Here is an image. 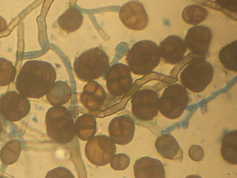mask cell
<instances>
[{
    "label": "cell",
    "mask_w": 237,
    "mask_h": 178,
    "mask_svg": "<svg viewBox=\"0 0 237 178\" xmlns=\"http://www.w3.org/2000/svg\"><path fill=\"white\" fill-rule=\"evenodd\" d=\"M56 78V71L51 64L40 60H29L19 71L16 88L19 94L27 98L39 99L47 94Z\"/></svg>",
    "instance_id": "cell-1"
},
{
    "label": "cell",
    "mask_w": 237,
    "mask_h": 178,
    "mask_svg": "<svg viewBox=\"0 0 237 178\" xmlns=\"http://www.w3.org/2000/svg\"><path fill=\"white\" fill-rule=\"evenodd\" d=\"M161 58L157 44L150 40H143L133 45L127 53L126 61L133 73L144 75L158 66Z\"/></svg>",
    "instance_id": "cell-2"
},
{
    "label": "cell",
    "mask_w": 237,
    "mask_h": 178,
    "mask_svg": "<svg viewBox=\"0 0 237 178\" xmlns=\"http://www.w3.org/2000/svg\"><path fill=\"white\" fill-rule=\"evenodd\" d=\"M109 61L105 52L98 47L86 50L76 58L74 70L81 81L89 82L106 74L109 68Z\"/></svg>",
    "instance_id": "cell-3"
},
{
    "label": "cell",
    "mask_w": 237,
    "mask_h": 178,
    "mask_svg": "<svg viewBox=\"0 0 237 178\" xmlns=\"http://www.w3.org/2000/svg\"><path fill=\"white\" fill-rule=\"evenodd\" d=\"M45 122L48 135L58 143H69L76 135L72 116L65 107L56 106L49 108L46 114Z\"/></svg>",
    "instance_id": "cell-4"
},
{
    "label": "cell",
    "mask_w": 237,
    "mask_h": 178,
    "mask_svg": "<svg viewBox=\"0 0 237 178\" xmlns=\"http://www.w3.org/2000/svg\"><path fill=\"white\" fill-rule=\"evenodd\" d=\"M214 69L205 58L193 56L180 75L181 84L192 92L203 91L211 83Z\"/></svg>",
    "instance_id": "cell-5"
},
{
    "label": "cell",
    "mask_w": 237,
    "mask_h": 178,
    "mask_svg": "<svg viewBox=\"0 0 237 178\" xmlns=\"http://www.w3.org/2000/svg\"><path fill=\"white\" fill-rule=\"evenodd\" d=\"M189 100L186 88L182 84H173L165 88L159 98V111L167 118L177 119L183 114Z\"/></svg>",
    "instance_id": "cell-6"
},
{
    "label": "cell",
    "mask_w": 237,
    "mask_h": 178,
    "mask_svg": "<svg viewBox=\"0 0 237 178\" xmlns=\"http://www.w3.org/2000/svg\"><path fill=\"white\" fill-rule=\"evenodd\" d=\"M116 152L115 143L110 137L102 134L88 140L85 149V155L92 164L99 167L109 163Z\"/></svg>",
    "instance_id": "cell-7"
},
{
    "label": "cell",
    "mask_w": 237,
    "mask_h": 178,
    "mask_svg": "<svg viewBox=\"0 0 237 178\" xmlns=\"http://www.w3.org/2000/svg\"><path fill=\"white\" fill-rule=\"evenodd\" d=\"M159 98L157 92L152 89H143L136 91L131 100L133 115L142 121L153 120L159 111Z\"/></svg>",
    "instance_id": "cell-8"
},
{
    "label": "cell",
    "mask_w": 237,
    "mask_h": 178,
    "mask_svg": "<svg viewBox=\"0 0 237 178\" xmlns=\"http://www.w3.org/2000/svg\"><path fill=\"white\" fill-rule=\"evenodd\" d=\"M30 110L27 98L16 91L7 92L0 97V113L9 121H20L26 116Z\"/></svg>",
    "instance_id": "cell-9"
},
{
    "label": "cell",
    "mask_w": 237,
    "mask_h": 178,
    "mask_svg": "<svg viewBox=\"0 0 237 178\" xmlns=\"http://www.w3.org/2000/svg\"><path fill=\"white\" fill-rule=\"evenodd\" d=\"M105 78L107 90L114 96L125 95L132 86L131 71L128 66L121 63L114 64L109 67Z\"/></svg>",
    "instance_id": "cell-10"
},
{
    "label": "cell",
    "mask_w": 237,
    "mask_h": 178,
    "mask_svg": "<svg viewBox=\"0 0 237 178\" xmlns=\"http://www.w3.org/2000/svg\"><path fill=\"white\" fill-rule=\"evenodd\" d=\"M212 39L211 30L206 26L198 25L188 29L184 41L191 54L206 59L209 54Z\"/></svg>",
    "instance_id": "cell-11"
},
{
    "label": "cell",
    "mask_w": 237,
    "mask_h": 178,
    "mask_svg": "<svg viewBox=\"0 0 237 178\" xmlns=\"http://www.w3.org/2000/svg\"><path fill=\"white\" fill-rule=\"evenodd\" d=\"M119 16L123 24L127 28L141 31L147 27L148 19L143 4L138 1H129L121 7Z\"/></svg>",
    "instance_id": "cell-12"
},
{
    "label": "cell",
    "mask_w": 237,
    "mask_h": 178,
    "mask_svg": "<svg viewBox=\"0 0 237 178\" xmlns=\"http://www.w3.org/2000/svg\"><path fill=\"white\" fill-rule=\"evenodd\" d=\"M110 137L118 145L129 143L134 137L135 126L134 121L127 115L115 117L110 121L108 128Z\"/></svg>",
    "instance_id": "cell-13"
},
{
    "label": "cell",
    "mask_w": 237,
    "mask_h": 178,
    "mask_svg": "<svg viewBox=\"0 0 237 178\" xmlns=\"http://www.w3.org/2000/svg\"><path fill=\"white\" fill-rule=\"evenodd\" d=\"M158 47L163 61L165 63L171 65L181 62L187 49L184 40L176 35L166 37L160 42Z\"/></svg>",
    "instance_id": "cell-14"
},
{
    "label": "cell",
    "mask_w": 237,
    "mask_h": 178,
    "mask_svg": "<svg viewBox=\"0 0 237 178\" xmlns=\"http://www.w3.org/2000/svg\"><path fill=\"white\" fill-rule=\"evenodd\" d=\"M106 96L103 87L98 82L93 81L88 82L84 87L80 96V101L88 111L95 112L101 110Z\"/></svg>",
    "instance_id": "cell-15"
},
{
    "label": "cell",
    "mask_w": 237,
    "mask_h": 178,
    "mask_svg": "<svg viewBox=\"0 0 237 178\" xmlns=\"http://www.w3.org/2000/svg\"><path fill=\"white\" fill-rule=\"evenodd\" d=\"M135 178H165V171L159 159L149 157H142L136 160L134 165Z\"/></svg>",
    "instance_id": "cell-16"
},
{
    "label": "cell",
    "mask_w": 237,
    "mask_h": 178,
    "mask_svg": "<svg viewBox=\"0 0 237 178\" xmlns=\"http://www.w3.org/2000/svg\"><path fill=\"white\" fill-rule=\"evenodd\" d=\"M155 146L157 152L163 157L181 162L183 152L177 141L170 134H162L156 139Z\"/></svg>",
    "instance_id": "cell-17"
},
{
    "label": "cell",
    "mask_w": 237,
    "mask_h": 178,
    "mask_svg": "<svg viewBox=\"0 0 237 178\" xmlns=\"http://www.w3.org/2000/svg\"><path fill=\"white\" fill-rule=\"evenodd\" d=\"M83 19V16L78 9L69 7L59 17L57 22L60 28L69 33L75 31L80 27Z\"/></svg>",
    "instance_id": "cell-18"
},
{
    "label": "cell",
    "mask_w": 237,
    "mask_h": 178,
    "mask_svg": "<svg viewBox=\"0 0 237 178\" xmlns=\"http://www.w3.org/2000/svg\"><path fill=\"white\" fill-rule=\"evenodd\" d=\"M46 95L47 100L51 105L62 106L70 100L72 90L66 83L59 81L54 83Z\"/></svg>",
    "instance_id": "cell-19"
},
{
    "label": "cell",
    "mask_w": 237,
    "mask_h": 178,
    "mask_svg": "<svg viewBox=\"0 0 237 178\" xmlns=\"http://www.w3.org/2000/svg\"><path fill=\"white\" fill-rule=\"evenodd\" d=\"M76 134L80 139L88 141L97 132V122L94 116L85 114L79 116L75 122Z\"/></svg>",
    "instance_id": "cell-20"
},
{
    "label": "cell",
    "mask_w": 237,
    "mask_h": 178,
    "mask_svg": "<svg viewBox=\"0 0 237 178\" xmlns=\"http://www.w3.org/2000/svg\"><path fill=\"white\" fill-rule=\"evenodd\" d=\"M236 129L226 132L222 138L220 153L223 159L227 162L233 165L237 163Z\"/></svg>",
    "instance_id": "cell-21"
},
{
    "label": "cell",
    "mask_w": 237,
    "mask_h": 178,
    "mask_svg": "<svg viewBox=\"0 0 237 178\" xmlns=\"http://www.w3.org/2000/svg\"><path fill=\"white\" fill-rule=\"evenodd\" d=\"M218 58L227 70L237 72V40H234L222 47L218 53Z\"/></svg>",
    "instance_id": "cell-22"
},
{
    "label": "cell",
    "mask_w": 237,
    "mask_h": 178,
    "mask_svg": "<svg viewBox=\"0 0 237 178\" xmlns=\"http://www.w3.org/2000/svg\"><path fill=\"white\" fill-rule=\"evenodd\" d=\"M22 150L19 141L17 139L9 141L1 148L0 158L2 162L6 165L16 163L18 159Z\"/></svg>",
    "instance_id": "cell-23"
},
{
    "label": "cell",
    "mask_w": 237,
    "mask_h": 178,
    "mask_svg": "<svg viewBox=\"0 0 237 178\" xmlns=\"http://www.w3.org/2000/svg\"><path fill=\"white\" fill-rule=\"evenodd\" d=\"M208 11L205 8L197 4L186 6L183 10L182 17L186 23L196 25L205 20L208 15Z\"/></svg>",
    "instance_id": "cell-24"
},
{
    "label": "cell",
    "mask_w": 237,
    "mask_h": 178,
    "mask_svg": "<svg viewBox=\"0 0 237 178\" xmlns=\"http://www.w3.org/2000/svg\"><path fill=\"white\" fill-rule=\"evenodd\" d=\"M16 74V69L11 62L0 58L1 86L10 84L14 80Z\"/></svg>",
    "instance_id": "cell-25"
},
{
    "label": "cell",
    "mask_w": 237,
    "mask_h": 178,
    "mask_svg": "<svg viewBox=\"0 0 237 178\" xmlns=\"http://www.w3.org/2000/svg\"><path fill=\"white\" fill-rule=\"evenodd\" d=\"M129 157L124 153L115 155L110 162L111 167L116 171H122L127 169L130 163Z\"/></svg>",
    "instance_id": "cell-26"
},
{
    "label": "cell",
    "mask_w": 237,
    "mask_h": 178,
    "mask_svg": "<svg viewBox=\"0 0 237 178\" xmlns=\"http://www.w3.org/2000/svg\"><path fill=\"white\" fill-rule=\"evenodd\" d=\"M45 178H74L73 175L69 169L64 167H56L48 172Z\"/></svg>",
    "instance_id": "cell-27"
},
{
    "label": "cell",
    "mask_w": 237,
    "mask_h": 178,
    "mask_svg": "<svg viewBox=\"0 0 237 178\" xmlns=\"http://www.w3.org/2000/svg\"><path fill=\"white\" fill-rule=\"evenodd\" d=\"M188 155L191 159L198 162L201 161L203 159L204 152L201 146L198 145H193L189 150Z\"/></svg>",
    "instance_id": "cell-28"
},
{
    "label": "cell",
    "mask_w": 237,
    "mask_h": 178,
    "mask_svg": "<svg viewBox=\"0 0 237 178\" xmlns=\"http://www.w3.org/2000/svg\"><path fill=\"white\" fill-rule=\"evenodd\" d=\"M236 0L217 1L216 3L225 10L230 13L236 12Z\"/></svg>",
    "instance_id": "cell-29"
}]
</instances>
